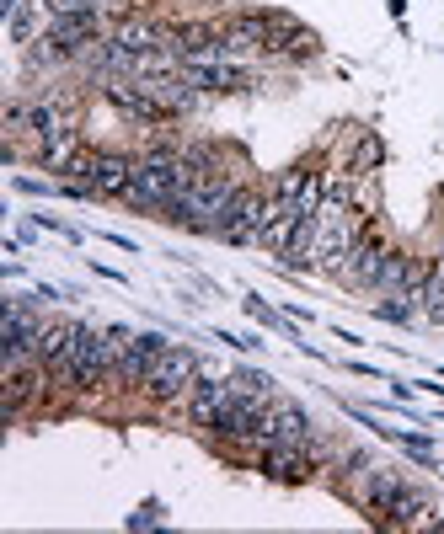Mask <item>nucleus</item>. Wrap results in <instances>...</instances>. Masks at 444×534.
<instances>
[{"instance_id":"4be33fe9","label":"nucleus","mask_w":444,"mask_h":534,"mask_svg":"<svg viewBox=\"0 0 444 534\" xmlns=\"http://www.w3.org/2000/svg\"><path fill=\"white\" fill-rule=\"evenodd\" d=\"M161 524V502H145V508H134L124 518V529H156Z\"/></svg>"},{"instance_id":"f8f14e48","label":"nucleus","mask_w":444,"mask_h":534,"mask_svg":"<svg viewBox=\"0 0 444 534\" xmlns=\"http://www.w3.org/2000/svg\"><path fill=\"white\" fill-rule=\"evenodd\" d=\"M107 27H113L107 17H49V22H43V33L59 38V43H65V49H70L75 59H81V54H86L97 38H107Z\"/></svg>"},{"instance_id":"412c9836","label":"nucleus","mask_w":444,"mask_h":534,"mask_svg":"<svg viewBox=\"0 0 444 534\" xmlns=\"http://www.w3.org/2000/svg\"><path fill=\"white\" fill-rule=\"evenodd\" d=\"M11 187H17V193H27V198H49V193H65V182H38V177H17Z\"/></svg>"},{"instance_id":"0eeeda50","label":"nucleus","mask_w":444,"mask_h":534,"mask_svg":"<svg viewBox=\"0 0 444 534\" xmlns=\"http://www.w3.org/2000/svg\"><path fill=\"white\" fill-rule=\"evenodd\" d=\"M386 235H380L375 225L354 241V251H348V262H343V284H354V289H375V278H380V267H386Z\"/></svg>"},{"instance_id":"9d476101","label":"nucleus","mask_w":444,"mask_h":534,"mask_svg":"<svg viewBox=\"0 0 444 534\" xmlns=\"http://www.w3.org/2000/svg\"><path fill=\"white\" fill-rule=\"evenodd\" d=\"M75 332H81V321H49V326H43V337H38V364H43V374H49L54 385L65 380V369H70ZM54 396H59V390H54Z\"/></svg>"},{"instance_id":"f03ea898","label":"nucleus","mask_w":444,"mask_h":534,"mask_svg":"<svg viewBox=\"0 0 444 534\" xmlns=\"http://www.w3.org/2000/svg\"><path fill=\"white\" fill-rule=\"evenodd\" d=\"M107 374H113V342H107V332L81 321L75 348H70V369H65V380H59L54 390L70 396V401H91V396L107 390Z\"/></svg>"},{"instance_id":"4468645a","label":"nucleus","mask_w":444,"mask_h":534,"mask_svg":"<svg viewBox=\"0 0 444 534\" xmlns=\"http://www.w3.org/2000/svg\"><path fill=\"white\" fill-rule=\"evenodd\" d=\"M428 518H434V497L423 492V486H402V492H396V508H391V518L386 524L391 529H407V524H428Z\"/></svg>"},{"instance_id":"39448f33","label":"nucleus","mask_w":444,"mask_h":534,"mask_svg":"<svg viewBox=\"0 0 444 534\" xmlns=\"http://www.w3.org/2000/svg\"><path fill=\"white\" fill-rule=\"evenodd\" d=\"M102 97L113 102L129 123H140V129H161V123H172V113L156 102V91H150L145 81H107Z\"/></svg>"},{"instance_id":"a211bd4d","label":"nucleus","mask_w":444,"mask_h":534,"mask_svg":"<svg viewBox=\"0 0 444 534\" xmlns=\"http://www.w3.org/2000/svg\"><path fill=\"white\" fill-rule=\"evenodd\" d=\"M241 310H247V316H252L257 326H268V332H289V326H295V321L284 316V310H273V305L263 300V294H247V300H241Z\"/></svg>"},{"instance_id":"2eb2a0df","label":"nucleus","mask_w":444,"mask_h":534,"mask_svg":"<svg viewBox=\"0 0 444 534\" xmlns=\"http://www.w3.org/2000/svg\"><path fill=\"white\" fill-rule=\"evenodd\" d=\"M418 316L423 321H434L444 326V257L428 262V278H423V305H418Z\"/></svg>"},{"instance_id":"1a4fd4ad","label":"nucleus","mask_w":444,"mask_h":534,"mask_svg":"<svg viewBox=\"0 0 444 534\" xmlns=\"http://www.w3.org/2000/svg\"><path fill=\"white\" fill-rule=\"evenodd\" d=\"M402 486H407V476H402V470H391V465H375L370 476H364V486L354 492V502H359V508L375 518V524H386V518H391V508H396V492H402Z\"/></svg>"},{"instance_id":"ddd939ff","label":"nucleus","mask_w":444,"mask_h":534,"mask_svg":"<svg viewBox=\"0 0 444 534\" xmlns=\"http://www.w3.org/2000/svg\"><path fill=\"white\" fill-rule=\"evenodd\" d=\"M273 444H316V422L300 401L273 396Z\"/></svg>"},{"instance_id":"b1692460","label":"nucleus","mask_w":444,"mask_h":534,"mask_svg":"<svg viewBox=\"0 0 444 534\" xmlns=\"http://www.w3.org/2000/svg\"><path fill=\"white\" fill-rule=\"evenodd\" d=\"M428 529H444V518H428Z\"/></svg>"},{"instance_id":"dca6fc26","label":"nucleus","mask_w":444,"mask_h":534,"mask_svg":"<svg viewBox=\"0 0 444 534\" xmlns=\"http://www.w3.org/2000/svg\"><path fill=\"white\" fill-rule=\"evenodd\" d=\"M380 161H386V145H380L375 134H364L359 150H354V161H348V171H354V177L364 182V177H375V171H380Z\"/></svg>"},{"instance_id":"6e6552de","label":"nucleus","mask_w":444,"mask_h":534,"mask_svg":"<svg viewBox=\"0 0 444 534\" xmlns=\"http://www.w3.org/2000/svg\"><path fill=\"white\" fill-rule=\"evenodd\" d=\"M134 166H140V155H129V150H97V166H91V198H118L124 203L129 182H134Z\"/></svg>"},{"instance_id":"423d86ee","label":"nucleus","mask_w":444,"mask_h":534,"mask_svg":"<svg viewBox=\"0 0 444 534\" xmlns=\"http://www.w3.org/2000/svg\"><path fill=\"white\" fill-rule=\"evenodd\" d=\"M257 470H263L268 481H284V486H300L316 476V449L311 444H268L263 454H257Z\"/></svg>"},{"instance_id":"7ed1b4c3","label":"nucleus","mask_w":444,"mask_h":534,"mask_svg":"<svg viewBox=\"0 0 444 534\" xmlns=\"http://www.w3.org/2000/svg\"><path fill=\"white\" fill-rule=\"evenodd\" d=\"M198 374H204V364H198V353L188 348V342H166V353H161L156 364H150V374H145V390H140V396H145L150 406H182Z\"/></svg>"},{"instance_id":"aec40b11","label":"nucleus","mask_w":444,"mask_h":534,"mask_svg":"<svg viewBox=\"0 0 444 534\" xmlns=\"http://www.w3.org/2000/svg\"><path fill=\"white\" fill-rule=\"evenodd\" d=\"M6 27H11V43H33V6L22 0V6L6 17Z\"/></svg>"},{"instance_id":"f3484780","label":"nucleus","mask_w":444,"mask_h":534,"mask_svg":"<svg viewBox=\"0 0 444 534\" xmlns=\"http://www.w3.org/2000/svg\"><path fill=\"white\" fill-rule=\"evenodd\" d=\"M43 17H107V0H38Z\"/></svg>"},{"instance_id":"6ab92c4d","label":"nucleus","mask_w":444,"mask_h":534,"mask_svg":"<svg viewBox=\"0 0 444 534\" xmlns=\"http://www.w3.org/2000/svg\"><path fill=\"white\" fill-rule=\"evenodd\" d=\"M412 316H418V310H412L402 294H386V300L375 305V321H386V326H402V321H412Z\"/></svg>"},{"instance_id":"20e7f679","label":"nucleus","mask_w":444,"mask_h":534,"mask_svg":"<svg viewBox=\"0 0 444 534\" xmlns=\"http://www.w3.org/2000/svg\"><path fill=\"white\" fill-rule=\"evenodd\" d=\"M231 396H236V385H231V374H198L193 380V390H188V422L198 433H214V422L225 417V406H231Z\"/></svg>"},{"instance_id":"f257e3e1","label":"nucleus","mask_w":444,"mask_h":534,"mask_svg":"<svg viewBox=\"0 0 444 534\" xmlns=\"http://www.w3.org/2000/svg\"><path fill=\"white\" fill-rule=\"evenodd\" d=\"M113 342V374H107V396H140L150 364L166 353V332H129V326H107Z\"/></svg>"},{"instance_id":"9b49d317","label":"nucleus","mask_w":444,"mask_h":534,"mask_svg":"<svg viewBox=\"0 0 444 534\" xmlns=\"http://www.w3.org/2000/svg\"><path fill=\"white\" fill-rule=\"evenodd\" d=\"M81 155H86V134L75 129V123H65V129L49 134L43 145H33V161H38L43 171H54L59 182H65V171H70L75 161H81Z\"/></svg>"},{"instance_id":"5701e85b","label":"nucleus","mask_w":444,"mask_h":534,"mask_svg":"<svg viewBox=\"0 0 444 534\" xmlns=\"http://www.w3.org/2000/svg\"><path fill=\"white\" fill-rule=\"evenodd\" d=\"M107 246H118V251H129V257H134V241H129V235H118V230H107Z\"/></svg>"}]
</instances>
